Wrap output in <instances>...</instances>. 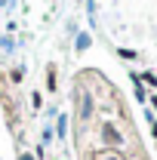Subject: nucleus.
Listing matches in <instances>:
<instances>
[{
  "label": "nucleus",
  "mask_w": 157,
  "mask_h": 160,
  "mask_svg": "<svg viewBox=\"0 0 157 160\" xmlns=\"http://www.w3.org/2000/svg\"><path fill=\"white\" fill-rule=\"evenodd\" d=\"M102 139L108 142V145H114V148L123 142V139H120V132H117V126H114L111 120H105V123H102Z\"/></svg>",
  "instance_id": "1"
},
{
  "label": "nucleus",
  "mask_w": 157,
  "mask_h": 160,
  "mask_svg": "<svg viewBox=\"0 0 157 160\" xmlns=\"http://www.w3.org/2000/svg\"><path fill=\"white\" fill-rule=\"evenodd\" d=\"M46 89H49V92H56V89H59V77H56V65H49V68H46Z\"/></svg>",
  "instance_id": "2"
},
{
  "label": "nucleus",
  "mask_w": 157,
  "mask_h": 160,
  "mask_svg": "<svg viewBox=\"0 0 157 160\" xmlns=\"http://www.w3.org/2000/svg\"><path fill=\"white\" fill-rule=\"evenodd\" d=\"M139 80H142V83H148L151 89H157V77L151 74V71H145V74H139Z\"/></svg>",
  "instance_id": "3"
},
{
  "label": "nucleus",
  "mask_w": 157,
  "mask_h": 160,
  "mask_svg": "<svg viewBox=\"0 0 157 160\" xmlns=\"http://www.w3.org/2000/svg\"><path fill=\"white\" fill-rule=\"evenodd\" d=\"M151 136L157 139V120H151Z\"/></svg>",
  "instance_id": "4"
},
{
  "label": "nucleus",
  "mask_w": 157,
  "mask_h": 160,
  "mask_svg": "<svg viewBox=\"0 0 157 160\" xmlns=\"http://www.w3.org/2000/svg\"><path fill=\"white\" fill-rule=\"evenodd\" d=\"M151 108H154V111H157V92H154V96H151Z\"/></svg>",
  "instance_id": "5"
}]
</instances>
